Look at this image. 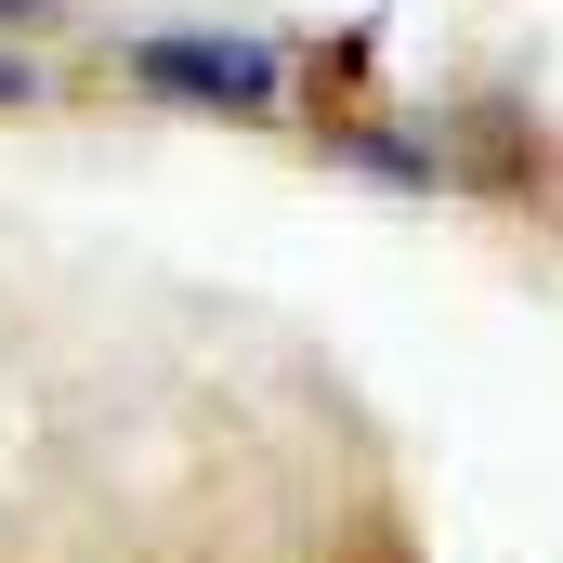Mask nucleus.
Masks as SVG:
<instances>
[{
	"label": "nucleus",
	"mask_w": 563,
	"mask_h": 563,
	"mask_svg": "<svg viewBox=\"0 0 563 563\" xmlns=\"http://www.w3.org/2000/svg\"><path fill=\"white\" fill-rule=\"evenodd\" d=\"M132 79L170 92V106H210V119H263L288 92V53L276 40H223V26H157V40H132Z\"/></svg>",
	"instance_id": "f257e3e1"
},
{
	"label": "nucleus",
	"mask_w": 563,
	"mask_h": 563,
	"mask_svg": "<svg viewBox=\"0 0 563 563\" xmlns=\"http://www.w3.org/2000/svg\"><path fill=\"white\" fill-rule=\"evenodd\" d=\"M26 92H40V79H26V66H13V53H0V106H26Z\"/></svg>",
	"instance_id": "f03ea898"
},
{
	"label": "nucleus",
	"mask_w": 563,
	"mask_h": 563,
	"mask_svg": "<svg viewBox=\"0 0 563 563\" xmlns=\"http://www.w3.org/2000/svg\"><path fill=\"white\" fill-rule=\"evenodd\" d=\"M13 13H40V0H0V26H13Z\"/></svg>",
	"instance_id": "7ed1b4c3"
}]
</instances>
